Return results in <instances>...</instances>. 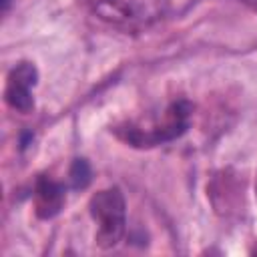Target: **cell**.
I'll list each match as a JSON object with an SVG mask.
<instances>
[{
    "instance_id": "8992f818",
    "label": "cell",
    "mask_w": 257,
    "mask_h": 257,
    "mask_svg": "<svg viewBox=\"0 0 257 257\" xmlns=\"http://www.w3.org/2000/svg\"><path fill=\"white\" fill-rule=\"evenodd\" d=\"M68 175H70V183L74 189H84L90 183V165L84 159H74Z\"/></svg>"
},
{
    "instance_id": "6da1fadb",
    "label": "cell",
    "mask_w": 257,
    "mask_h": 257,
    "mask_svg": "<svg viewBox=\"0 0 257 257\" xmlns=\"http://www.w3.org/2000/svg\"><path fill=\"white\" fill-rule=\"evenodd\" d=\"M189 116L191 104L187 100H177L163 110L159 120L147 126L128 124L126 128H122V139L135 147H155L181 137L189 126Z\"/></svg>"
},
{
    "instance_id": "3957f363",
    "label": "cell",
    "mask_w": 257,
    "mask_h": 257,
    "mask_svg": "<svg viewBox=\"0 0 257 257\" xmlns=\"http://www.w3.org/2000/svg\"><path fill=\"white\" fill-rule=\"evenodd\" d=\"M167 4L169 0H100L96 12L118 26H143L161 18Z\"/></svg>"
},
{
    "instance_id": "5b68a950",
    "label": "cell",
    "mask_w": 257,
    "mask_h": 257,
    "mask_svg": "<svg viewBox=\"0 0 257 257\" xmlns=\"http://www.w3.org/2000/svg\"><path fill=\"white\" fill-rule=\"evenodd\" d=\"M64 189L60 183L48 179V177H38L36 189H34V207L36 215L40 219H52L54 215L60 213L64 205Z\"/></svg>"
},
{
    "instance_id": "277c9868",
    "label": "cell",
    "mask_w": 257,
    "mask_h": 257,
    "mask_svg": "<svg viewBox=\"0 0 257 257\" xmlns=\"http://www.w3.org/2000/svg\"><path fill=\"white\" fill-rule=\"evenodd\" d=\"M38 80V70L32 62H20L16 64L10 74H8V84H6V102L14 110L20 112H30L34 106L32 98V88Z\"/></svg>"
},
{
    "instance_id": "7a4b0ae2",
    "label": "cell",
    "mask_w": 257,
    "mask_h": 257,
    "mask_svg": "<svg viewBox=\"0 0 257 257\" xmlns=\"http://www.w3.org/2000/svg\"><path fill=\"white\" fill-rule=\"evenodd\" d=\"M88 209L92 219L98 225L96 243L104 249L114 247L122 239L124 225H126V209H124L122 193L116 187L98 191L96 195H92Z\"/></svg>"
}]
</instances>
